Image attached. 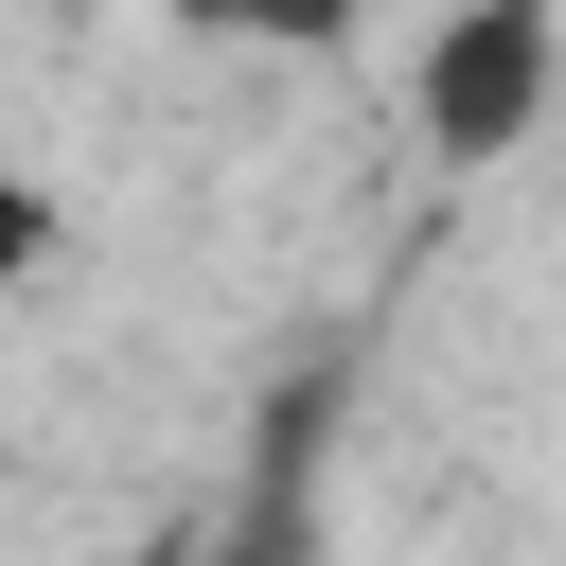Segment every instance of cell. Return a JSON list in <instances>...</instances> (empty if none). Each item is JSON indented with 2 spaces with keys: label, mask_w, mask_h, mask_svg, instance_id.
<instances>
[{
  "label": "cell",
  "mask_w": 566,
  "mask_h": 566,
  "mask_svg": "<svg viewBox=\"0 0 566 566\" xmlns=\"http://www.w3.org/2000/svg\"><path fill=\"white\" fill-rule=\"evenodd\" d=\"M566 106V0H442L424 53H407V124L442 177H495L513 142H548Z\"/></svg>",
  "instance_id": "cell-1"
},
{
  "label": "cell",
  "mask_w": 566,
  "mask_h": 566,
  "mask_svg": "<svg viewBox=\"0 0 566 566\" xmlns=\"http://www.w3.org/2000/svg\"><path fill=\"white\" fill-rule=\"evenodd\" d=\"M177 35H212V53H336L371 0H159Z\"/></svg>",
  "instance_id": "cell-2"
},
{
  "label": "cell",
  "mask_w": 566,
  "mask_h": 566,
  "mask_svg": "<svg viewBox=\"0 0 566 566\" xmlns=\"http://www.w3.org/2000/svg\"><path fill=\"white\" fill-rule=\"evenodd\" d=\"M53 248H71L53 177H18V159H0V301H35V283H53Z\"/></svg>",
  "instance_id": "cell-3"
}]
</instances>
